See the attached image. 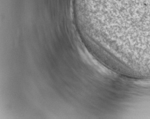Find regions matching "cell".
<instances>
[{"mask_svg": "<svg viewBox=\"0 0 150 119\" xmlns=\"http://www.w3.org/2000/svg\"><path fill=\"white\" fill-rule=\"evenodd\" d=\"M95 46L115 56L150 55V0H75Z\"/></svg>", "mask_w": 150, "mask_h": 119, "instance_id": "obj_1", "label": "cell"}]
</instances>
